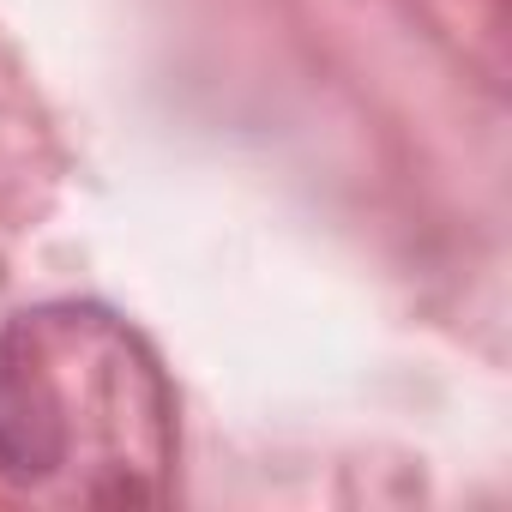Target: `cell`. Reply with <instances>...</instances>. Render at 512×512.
Instances as JSON below:
<instances>
[]
</instances>
